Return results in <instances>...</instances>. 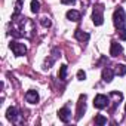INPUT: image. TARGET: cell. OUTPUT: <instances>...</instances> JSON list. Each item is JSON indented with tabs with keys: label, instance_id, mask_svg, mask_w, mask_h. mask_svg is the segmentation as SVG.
<instances>
[{
	"label": "cell",
	"instance_id": "9",
	"mask_svg": "<svg viewBox=\"0 0 126 126\" xmlns=\"http://www.w3.org/2000/svg\"><path fill=\"white\" fill-rule=\"evenodd\" d=\"M113 77H114V71L111 70V68H104L102 70V80L104 82H107V83H110L111 80H113Z\"/></svg>",
	"mask_w": 126,
	"mask_h": 126
},
{
	"label": "cell",
	"instance_id": "21",
	"mask_svg": "<svg viewBox=\"0 0 126 126\" xmlns=\"http://www.w3.org/2000/svg\"><path fill=\"white\" fill-rule=\"evenodd\" d=\"M119 36H120V39H122V40H126V30H125V28H122V30L119 31Z\"/></svg>",
	"mask_w": 126,
	"mask_h": 126
},
{
	"label": "cell",
	"instance_id": "22",
	"mask_svg": "<svg viewBox=\"0 0 126 126\" xmlns=\"http://www.w3.org/2000/svg\"><path fill=\"white\" fill-rule=\"evenodd\" d=\"M76 2H77V0H62V3H65V5H73Z\"/></svg>",
	"mask_w": 126,
	"mask_h": 126
},
{
	"label": "cell",
	"instance_id": "7",
	"mask_svg": "<svg viewBox=\"0 0 126 126\" xmlns=\"http://www.w3.org/2000/svg\"><path fill=\"white\" fill-rule=\"evenodd\" d=\"M122 52H123L122 45L117 43V42H111V45H110V55L111 56H119Z\"/></svg>",
	"mask_w": 126,
	"mask_h": 126
},
{
	"label": "cell",
	"instance_id": "8",
	"mask_svg": "<svg viewBox=\"0 0 126 126\" xmlns=\"http://www.w3.org/2000/svg\"><path fill=\"white\" fill-rule=\"evenodd\" d=\"M25 99H27V102H30V104H37V102H39V94H37V91H34V89L28 91V92L25 94Z\"/></svg>",
	"mask_w": 126,
	"mask_h": 126
},
{
	"label": "cell",
	"instance_id": "23",
	"mask_svg": "<svg viewBox=\"0 0 126 126\" xmlns=\"http://www.w3.org/2000/svg\"><path fill=\"white\" fill-rule=\"evenodd\" d=\"M125 111H126V105H125Z\"/></svg>",
	"mask_w": 126,
	"mask_h": 126
},
{
	"label": "cell",
	"instance_id": "3",
	"mask_svg": "<svg viewBox=\"0 0 126 126\" xmlns=\"http://www.w3.org/2000/svg\"><path fill=\"white\" fill-rule=\"evenodd\" d=\"M11 49H12L15 56H22V55L27 53V46L24 43H19V42H12L11 43Z\"/></svg>",
	"mask_w": 126,
	"mask_h": 126
},
{
	"label": "cell",
	"instance_id": "11",
	"mask_svg": "<svg viewBox=\"0 0 126 126\" xmlns=\"http://www.w3.org/2000/svg\"><path fill=\"white\" fill-rule=\"evenodd\" d=\"M80 12L79 11H74V9H70L68 12H67V18L70 19V21H80Z\"/></svg>",
	"mask_w": 126,
	"mask_h": 126
},
{
	"label": "cell",
	"instance_id": "16",
	"mask_svg": "<svg viewBox=\"0 0 126 126\" xmlns=\"http://www.w3.org/2000/svg\"><path fill=\"white\" fill-rule=\"evenodd\" d=\"M39 11H40V3L37 2V0H33V2H31V12L37 14Z\"/></svg>",
	"mask_w": 126,
	"mask_h": 126
},
{
	"label": "cell",
	"instance_id": "1",
	"mask_svg": "<svg viewBox=\"0 0 126 126\" xmlns=\"http://www.w3.org/2000/svg\"><path fill=\"white\" fill-rule=\"evenodd\" d=\"M113 22H114V27L117 30H122L125 28V24H126V14L123 11V8H117L113 14Z\"/></svg>",
	"mask_w": 126,
	"mask_h": 126
},
{
	"label": "cell",
	"instance_id": "15",
	"mask_svg": "<svg viewBox=\"0 0 126 126\" xmlns=\"http://www.w3.org/2000/svg\"><path fill=\"white\" fill-rule=\"evenodd\" d=\"M117 76H125L126 74V65L125 64H119L116 65V71H114Z\"/></svg>",
	"mask_w": 126,
	"mask_h": 126
},
{
	"label": "cell",
	"instance_id": "18",
	"mask_svg": "<svg viewBox=\"0 0 126 126\" xmlns=\"http://www.w3.org/2000/svg\"><path fill=\"white\" fill-rule=\"evenodd\" d=\"M53 61H55L53 58H49V59H46V61H45V65H43V67H45V70H46V68H50V65L53 64Z\"/></svg>",
	"mask_w": 126,
	"mask_h": 126
},
{
	"label": "cell",
	"instance_id": "13",
	"mask_svg": "<svg viewBox=\"0 0 126 126\" xmlns=\"http://www.w3.org/2000/svg\"><path fill=\"white\" fill-rule=\"evenodd\" d=\"M58 77H59L61 80H65V77H67V65H65V64H62V65L59 67Z\"/></svg>",
	"mask_w": 126,
	"mask_h": 126
},
{
	"label": "cell",
	"instance_id": "12",
	"mask_svg": "<svg viewBox=\"0 0 126 126\" xmlns=\"http://www.w3.org/2000/svg\"><path fill=\"white\" fill-rule=\"evenodd\" d=\"M16 116H18L16 108H15V107H9V108H8V111H6V117H8V120L15 122V120H16Z\"/></svg>",
	"mask_w": 126,
	"mask_h": 126
},
{
	"label": "cell",
	"instance_id": "4",
	"mask_svg": "<svg viewBox=\"0 0 126 126\" xmlns=\"http://www.w3.org/2000/svg\"><path fill=\"white\" fill-rule=\"evenodd\" d=\"M86 95H80V98H79V102H77V111H76V119L77 120H80L82 119V116L85 114V111H86Z\"/></svg>",
	"mask_w": 126,
	"mask_h": 126
},
{
	"label": "cell",
	"instance_id": "20",
	"mask_svg": "<svg viewBox=\"0 0 126 126\" xmlns=\"http://www.w3.org/2000/svg\"><path fill=\"white\" fill-rule=\"evenodd\" d=\"M21 5H22V0H18V2L15 3V14L21 12Z\"/></svg>",
	"mask_w": 126,
	"mask_h": 126
},
{
	"label": "cell",
	"instance_id": "19",
	"mask_svg": "<svg viewBox=\"0 0 126 126\" xmlns=\"http://www.w3.org/2000/svg\"><path fill=\"white\" fill-rule=\"evenodd\" d=\"M77 79H79V80H85V79H86V73H85L83 70H79V71H77Z\"/></svg>",
	"mask_w": 126,
	"mask_h": 126
},
{
	"label": "cell",
	"instance_id": "17",
	"mask_svg": "<svg viewBox=\"0 0 126 126\" xmlns=\"http://www.w3.org/2000/svg\"><path fill=\"white\" fill-rule=\"evenodd\" d=\"M40 24H42L43 27H46V28H49V27L52 25V22H50V19H49L47 16H43V18L40 19Z\"/></svg>",
	"mask_w": 126,
	"mask_h": 126
},
{
	"label": "cell",
	"instance_id": "10",
	"mask_svg": "<svg viewBox=\"0 0 126 126\" xmlns=\"http://www.w3.org/2000/svg\"><path fill=\"white\" fill-rule=\"evenodd\" d=\"M74 37L79 40V42H88L89 40V34L88 33H85V31H82V30H76V33H74Z\"/></svg>",
	"mask_w": 126,
	"mask_h": 126
},
{
	"label": "cell",
	"instance_id": "2",
	"mask_svg": "<svg viewBox=\"0 0 126 126\" xmlns=\"http://www.w3.org/2000/svg\"><path fill=\"white\" fill-rule=\"evenodd\" d=\"M92 21H94L95 25H102V22H104V6L102 5H98V6L94 8Z\"/></svg>",
	"mask_w": 126,
	"mask_h": 126
},
{
	"label": "cell",
	"instance_id": "14",
	"mask_svg": "<svg viewBox=\"0 0 126 126\" xmlns=\"http://www.w3.org/2000/svg\"><path fill=\"white\" fill-rule=\"evenodd\" d=\"M105 123H107V117H105V116H102V114L95 116V125L102 126V125H105Z\"/></svg>",
	"mask_w": 126,
	"mask_h": 126
},
{
	"label": "cell",
	"instance_id": "6",
	"mask_svg": "<svg viewBox=\"0 0 126 126\" xmlns=\"http://www.w3.org/2000/svg\"><path fill=\"white\" fill-rule=\"evenodd\" d=\"M58 117H59L61 122L67 123V122L71 119V111H70V108H68V107H62V108H59V111H58Z\"/></svg>",
	"mask_w": 126,
	"mask_h": 126
},
{
	"label": "cell",
	"instance_id": "5",
	"mask_svg": "<svg viewBox=\"0 0 126 126\" xmlns=\"http://www.w3.org/2000/svg\"><path fill=\"white\" fill-rule=\"evenodd\" d=\"M108 102H110V99H108V96L107 95H102V94H99V95H96L95 96V99H94V105L96 107V108H105L107 105H108Z\"/></svg>",
	"mask_w": 126,
	"mask_h": 126
}]
</instances>
